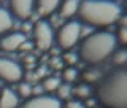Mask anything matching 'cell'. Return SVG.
Wrapping results in <instances>:
<instances>
[{
    "instance_id": "obj_18",
    "label": "cell",
    "mask_w": 127,
    "mask_h": 108,
    "mask_svg": "<svg viewBox=\"0 0 127 108\" xmlns=\"http://www.w3.org/2000/svg\"><path fill=\"white\" fill-rule=\"evenodd\" d=\"M78 70L75 69V67H65V69L62 70V81H64V84H71V83H75L76 81V78H78Z\"/></svg>"
},
{
    "instance_id": "obj_3",
    "label": "cell",
    "mask_w": 127,
    "mask_h": 108,
    "mask_svg": "<svg viewBox=\"0 0 127 108\" xmlns=\"http://www.w3.org/2000/svg\"><path fill=\"white\" fill-rule=\"evenodd\" d=\"M79 24H87L92 27H108L111 24H116L118 19L122 16L121 6L114 2H95V0H86L79 2L78 8Z\"/></svg>"
},
{
    "instance_id": "obj_12",
    "label": "cell",
    "mask_w": 127,
    "mask_h": 108,
    "mask_svg": "<svg viewBox=\"0 0 127 108\" xmlns=\"http://www.w3.org/2000/svg\"><path fill=\"white\" fill-rule=\"evenodd\" d=\"M79 8V2H75V0H67V2H61L59 3V16L64 19H71L73 16H76Z\"/></svg>"
},
{
    "instance_id": "obj_1",
    "label": "cell",
    "mask_w": 127,
    "mask_h": 108,
    "mask_svg": "<svg viewBox=\"0 0 127 108\" xmlns=\"http://www.w3.org/2000/svg\"><path fill=\"white\" fill-rule=\"evenodd\" d=\"M95 100L103 108H127V70L114 69L102 76L95 87Z\"/></svg>"
},
{
    "instance_id": "obj_20",
    "label": "cell",
    "mask_w": 127,
    "mask_h": 108,
    "mask_svg": "<svg viewBox=\"0 0 127 108\" xmlns=\"http://www.w3.org/2000/svg\"><path fill=\"white\" fill-rule=\"evenodd\" d=\"M18 97L19 99H24V100H27V99L32 97V94H33V89H32V86L29 83H19L18 86Z\"/></svg>"
},
{
    "instance_id": "obj_5",
    "label": "cell",
    "mask_w": 127,
    "mask_h": 108,
    "mask_svg": "<svg viewBox=\"0 0 127 108\" xmlns=\"http://www.w3.org/2000/svg\"><path fill=\"white\" fill-rule=\"evenodd\" d=\"M32 40H33V45L37 49L40 51H48L51 49L54 43V32L51 24L46 19H40L32 26Z\"/></svg>"
},
{
    "instance_id": "obj_15",
    "label": "cell",
    "mask_w": 127,
    "mask_h": 108,
    "mask_svg": "<svg viewBox=\"0 0 127 108\" xmlns=\"http://www.w3.org/2000/svg\"><path fill=\"white\" fill-rule=\"evenodd\" d=\"M11 29H13V18L8 13V10L0 8V35L8 34Z\"/></svg>"
},
{
    "instance_id": "obj_27",
    "label": "cell",
    "mask_w": 127,
    "mask_h": 108,
    "mask_svg": "<svg viewBox=\"0 0 127 108\" xmlns=\"http://www.w3.org/2000/svg\"><path fill=\"white\" fill-rule=\"evenodd\" d=\"M32 46H33V45H32L30 41H26V43H22V46L19 48V49H21V51H30Z\"/></svg>"
},
{
    "instance_id": "obj_11",
    "label": "cell",
    "mask_w": 127,
    "mask_h": 108,
    "mask_svg": "<svg viewBox=\"0 0 127 108\" xmlns=\"http://www.w3.org/2000/svg\"><path fill=\"white\" fill-rule=\"evenodd\" d=\"M19 97L10 87H3L0 91V108H18Z\"/></svg>"
},
{
    "instance_id": "obj_24",
    "label": "cell",
    "mask_w": 127,
    "mask_h": 108,
    "mask_svg": "<svg viewBox=\"0 0 127 108\" xmlns=\"http://www.w3.org/2000/svg\"><path fill=\"white\" fill-rule=\"evenodd\" d=\"M64 61H67V64H70V67L76 62V56H71L70 53L68 54H64Z\"/></svg>"
},
{
    "instance_id": "obj_7",
    "label": "cell",
    "mask_w": 127,
    "mask_h": 108,
    "mask_svg": "<svg viewBox=\"0 0 127 108\" xmlns=\"http://www.w3.org/2000/svg\"><path fill=\"white\" fill-rule=\"evenodd\" d=\"M8 6H10L8 13L11 14V18H16L24 22L33 14V2L32 0H14V2H10Z\"/></svg>"
},
{
    "instance_id": "obj_17",
    "label": "cell",
    "mask_w": 127,
    "mask_h": 108,
    "mask_svg": "<svg viewBox=\"0 0 127 108\" xmlns=\"http://www.w3.org/2000/svg\"><path fill=\"white\" fill-rule=\"evenodd\" d=\"M113 64L116 69H126L127 64V51L124 48H119L113 53Z\"/></svg>"
},
{
    "instance_id": "obj_16",
    "label": "cell",
    "mask_w": 127,
    "mask_h": 108,
    "mask_svg": "<svg viewBox=\"0 0 127 108\" xmlns=\"http://www.w3.org/2000/svg\"><path fill=\"white\" fill-rule=\"evenodd\" d=\"M61 84H62L61 78H57V76H46L41 81V89L46 91V92H54V91H57V87Z\"/></svg>"
},
{
    "instance_id": "obj_6",
    "label": "cell",
    "mask_w": 127,
    "mask_h": 108,
    "mask_svg": "<svg viewBox=\"0 0 127 108\" xmlns=\"http://www.w3.org/2000/svg\"><path fill=\"white\" fill-rule=\"evenodd\" d=\"M22 76L24 69L19 62L8 57H0V79L10 83V84H14V83H21Z\"/></svg>"
},
{
    "instance_id": "obj_26",
    "label": "cell",
    "mask_w": 127,
    "mask_h": 108,
    "mask_svg": "<svg viewBox=\"0 0 127 108\" xmlns=\"http://www.w3.org/2000/svg\"><path fill=\"white\" fill-rule=\"evenodd\" d=\"M24 62H26L29 67H32L33 62H35V57H33V56H26V57H24Z\"/></svg>"
},
{
    "instance_id": "obj_14",
    "label": "cell",
    "mask_w": 127,
    "mask_h": 108,
    "mask_svg": "<svg viewBox=\"0 0 127 108\" xmlns=\"http://www.w3.org/2000/svg\"><path fill=\"white\" fill-rule=\"evenodd\" d=\"M92 94V86L84 84V83H79L75 87H71V97H75V100H87V99H91Z\"/></svg>"
},
{
    "instance_id": "obj_19",
    "label": "cell",
    "mask_w": 127,
    "mask_h": 108,
    "mask_svg": "<svg viewBox=\"0 0 127 108\" xmlns=\"http://www.w3.org/2000/svg\"><path fill=\"white\" fill-rule=\"evenodd\" d=\"M71 97V86L70 84H61L57 87V91H56V99H57L59 102L62 100H70Z\"/></svg>"
},
{
    "instance_id": "obj_9",
    "label": "cell",
    "mask_w": 127,
    "mask_h": 108,
    "mask_svg": "<svg viewBox=\"0 0 127 108\" xmlns=\"http://www.w3.org/2000/svg\"><path fill=\"white\" fill-rule=\"evenodd\" d=\"M27 41V37L21 32H10L0 40V49L5 53H13V51H19L22 43Z\"/></svg>"
},
{
    "instance_id": "obj_21",
    "label": "cell",
    "mask_w": 127,
    "mask_h": 108,
    "mask_svg": "<svg viewBox=\"0 0 127 108\" xmlns=\"http://www.w3.org/2000/svg\"><path fill=\"white\" fill-rule=\"evenodd\" d=\"M114 37H116L118 45H121L122 48H124L126 43H127V27H118L116 34H114Z\"/></svg>"
},
{
    "instance_id": "obj_8",
    "label": "cell",
    "mask_w": 127,
    "mask_h": 108,
    "mask_svg": "<svg viewBox=\"0 0 127 108\" xmlns=\"http://www.w3.org/2000/svg\"><path fill=\"white\" fill-rule=\"evenodd\" d=\"M21 108H62V102L53 95H33L27 99Z\"/></svg>"
},
{
    "instance_id": "obj_28",
    "label": "cell",
    "mask_w": 127,
    "mask_h": 108,
    "mask_svg": "<svg viewBox=\"0 0 127 108\" xmlns=\"http://www.w3.org/2000/svg\"><path fill=\"white\" fill-rule=\"evenodd\" d=\"M95 105H97V102H95L94 99H87V102L84 103L86 108H95Z\"/></svg>"
},
{
    "instance_id": "obj_13",
    "label": "cell",
    "mask_w": 127,
    "mask_h": 108,
    "mask_svg": "<svg viewBox=\"0 0 127 108\" xmlns=\"http://www.w3.org/2000/svg\"><path fill=\"white\" fill-rule=\"evenodd\" d=\"M81 78H83V83H84V84H89V86L97 84L102 79V70L97 69V67H94V65H89V69H86L81 73Z\"/></svg>"
},
{
    "instance_id": "obj_25",
    "label": "cell",
    "mask_w": 127,
    "mask_h": 108,
    "mask_svg": "<svg viewBox=\"0 0 127 108\" xmlns=\"http://www.w3.org/2000/svg\"><path fill=\"white\" fill-rule=\"evenodd\" d=\"M27 32H32V24H29V22H24V24H22V29H21V34L26 35Z\"/></svg>"
},
{
    "instance_id": "obj_23",
    "label": "cell",
    "mask_w": 127,
    "mask_h": 108,
    "mask_svg": "<svg viewBox=\"0 0 127 108\" xmlns=\"http://www.w3.org/2000/svg\"><path fill=\"white\" fill-rule=\"evenodd\" d=\"M51 67L56 69V70H59V69H62V67H64V62L59 57H54V59H51Z\"/></svg>"
},
{
    "instance_id": "obj_22",
    "label": "cell",
    "mask_w": 127,
    "mask_h": 108,
    "mask_svg": "<svg viewBox=\"0 0 127 108\" xmlns=\"http://www.w3.org/2000/svg\"><path fill=\"white\" fill-rule=\"evenodd\" d=\"M65 108H86V107H84V103H83V102L75 100V99L71 100V99H70V100L65 102Z\"/></svg>"
},
{
    "instance_id": "obj_10",
    "label": "cell",
    "mask_w": 127,
    "mask_h": 108,
    "mask_svg": "<svg viewBox=\"0 0 127 108\" xmlns=\"http://www.w3.org/2000/svg\"><path fill=\"white\" fill-rule=\"evenodd\" d=\"M59 3L61 2H57V0H40V2H33V11H37L45 19L57 11Z\"/></svg>"
},
{
    "instance_id": "obj_2",
    "label": "cell",
    "mask_w": 127,
    "mask_h": 108,
    "mask_svg": "<svg viewBox=\"0 0 127 108\" xmlns=\"http://www.w3.org/2000/svg\"><path fill=\"white\" fill-rule=\"evenodd\" d=\"M118 49V41L114 34L98 30L87 35L79 45V59L89 65H98L105 62Z\"/></svg>"
},
{
    "instance_id": "obj_4",
    "label": "cell",
    "mask_w": 127,
    "mask_h": 108,
    "mask_svg": "<svg viewBox=\"0 0 127 108\" xmlns=\"http://www.w3.org/2000/svg\"><path fill=\"white\" fill-rule=\"evenodd\" d=\"M79 37H81V24L70 19L59 27V30L54 34V41L61 49L70 51L79 41Z\"/></svg>"
}]
</instances>
